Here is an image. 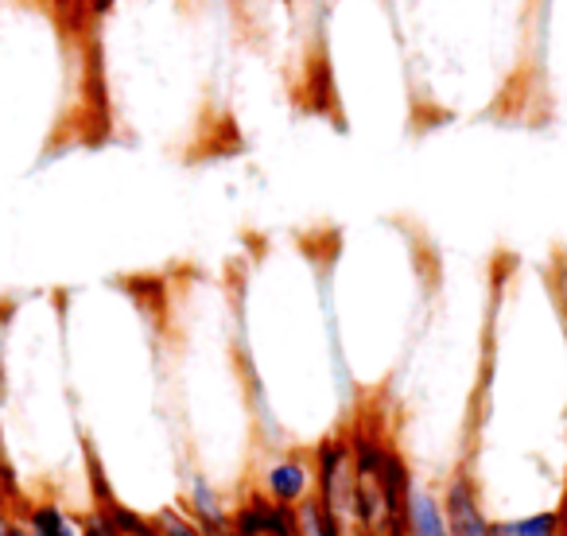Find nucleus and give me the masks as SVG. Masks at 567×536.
<instances>
[{
    "label": "nucleus",
    "mask_w": 567,
    "mask_h": 536,
    "mask_svg": "<svg viewBox=\"0 0 567 536\" xmlns=\"http://www.w3.org/2000/svg\"><path fill=\"white\" fill-rule=\"evenodd\" d=\"M0 536H24V525H20V517L4 509V505H0Z\"/></svg>",
    "instance_id": "obj_10"
},
{
    "label": "nucleus",
    "mask_w": 567,
    "mask_h": 536,
    "mask_svg": "<svg viewBox=\"0 0 567 536\" xmlns=\"http://www.w3.org/2000/svg\"><path fill=\"white\" fill-rule=\"evenodd\" d=\"M404 536H451L440 482L416 478L409 494V513H404Z\"/></svg>",
    "instance_id": "obj_5"
},
{
    "label": "nucleus",
    "mask_w": 567,
    "mask_h": 536,
    "mask_svg": "<svg viewBox=\"0 0 567 536\" xmlns=\"http://www.w3.org/2000/svg\"><path fill=\"white\" fill-rule=\"evenodd\" d=\"M265 502L296 509L316 494V458L311 447H265V455L252 463L249 486Z\"/></svg>",
    "instance_id": "obj_2"
},
{
    "label": "nucleus",
    "mask_w": 567,
    "mask_h": 536,
    "mask_svg": "<svg viewBox=\"0 0 567 536\" xmlns=\"http://www.w3.org/2000/svg\"><path fill=\"white\" fill-rule=\"evenodd\" d=\"M296 528H300V536H342L339 528L331 525V517L319 509L316 497H308L303 505H296Z\"/></svg>",
    "instance_id": "obj_8"
},
{
    "label": "nucleus",
    "mask_w": 567,
    "mask_h": 536,
    "mask_svg": "<svg viewBox=\"0 0 567 536\" xmlns=\"http://www.w3.org/2000/svg\"><path fill=\"white\" fill-rule=\"evenodd\" d=\"M24 536H86L82 533V513H74L59 497H35L17 513Z\"/></svg>",
    "instance_id": "obj_6"
},
{
    "label": "nucleus",
    "mask_w": 567,
    "mask_h": 536,
    "mask_svg": "<svg viewBox=\"0 0 567 536\" xmlns=\"http://www.w3.org/2000/svg\"><path fill=\"white\" fill-rule=\"evenodd\" d=\"M358 474V536H404L409 494L416 486V466L378 412L358 409L347 424Z\"/></svg>",
    "instance_id": "obj_1"
},
{
    "label": "nucleus",
    "mask_w": 567,
    "mask_h": 536,
    "mask_svg": "<svg viewBox=\"0 0 567 536\" xmlns=\"http://www.w3.org/2000/svg\"><path fill=\"white\" fill-rule=\"evenodd\" d=\"M559 517H564V536H567V489H564V497H559Z\"/></svg>",
    "instance_id": "obj_11"
},
{
    "label": "nucleus",
    "mask_w": 567,
    "mask_h": 536,
    "mask_svg": "<svg viewBox=\"0 0 567 536\" xmlns=\"http://www.w3.org/2000/svg\"><path fill=\"white\" fill-rule=\"evenodd\" d=\"M494 528L497 536H564V517H559V505H544V509L494 517Z\"/></svg>",
    "instance_id": "obj_7"
},
{
    "label": "nucleus",
    "mask_w": 567,
    "mask_h": 536,
    "mask_svg": "<svg viewBox=\"0 0 567 536\" xmlns=\"http://www.w3.org/2000/svg\"><path fill=\"white\" fill-rule=\"evenodd\" d=\"M440 489H443V505H447L451 536H497L494 513H489L471 466L466 463L455 466V471L440 482Z\"/></svg>",
    "instance_id": "obj_3"
},
{
    "label": "nucleus",
    "mask_w": 567,
    "mask_h": 536,
    "mask_svg": "<svg viewBox=\"0 0 567 536\" xmlns=\"http://www.w3.org/2000/svg\"><path fill=\"white\" fill-rule=\"evenodd\" d=\"M229 536H300L296 509H284V505H272L252 489H245L229 513Z\"/></svg>",
    "instance_id": "obj_4"
},
{
    "label": "nucleus",
    "mask_w": 567,
    "mask_h": 536,
    "mask_svg": "<svg viewBox=\"0 0 567 536\" xmlns=\"http://www.w3.org/2000/svg\"><path fill=\"white\" fill-rule=\"evenodd\" d=\"M82 533L86 536H121V528H117V520L110 517L105 502H94L86 513H82Z\"/></svg>",
    "instance_id": "obj_9"
}]
</instances>
